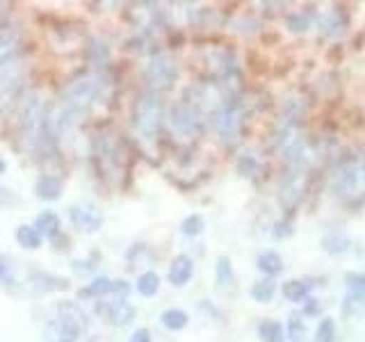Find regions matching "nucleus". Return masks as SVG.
<instances>
[{
    "instance_id": "nucleus-13",
    "label": "nucleus",
    "mask_w": 365,
    "mask_h": 342,
    "mask_svg": "<svg viewBox=\"0 0 365 342\" xmlns=\"http://www.w3.org/2000/svg\"><path fill=\"white\" fill-rule=\"evenodd\" d=\"M23 46L21 32L14 28H0V66L16 60Z\"/></svg>"
},
{
    "instance_id": "nucleus-10",
    "label": "nucleus",
    "mask_w": 365,
    "mask_h": 342,
    "mask_svg": "<svg viewBox=\"0 0 365 342\" xmlns=\"http://www.w3.org/2000/svg\"><path fill=\"white\" fill-rule=\"evenodd\" d=\"M68 219L80 233H96L103 226V212L91 203H78L68 208Z\"/></svg>"
},
{
    "instance_id": "nucleus-32",
    "label": "nucleus",
    "mask_w": 365,
    "mask_h": 342,
    "mask_svg": "<svg viewBox=\"0 0 365 342\" xmlns=\"http://www.w3.org/2000/svg\"><path fill=\"white\" fill-rule=\"evenodd\" d=\"M347 285L349 292H361L365 294V274H347Z\"/></svg>"
},
{
    "instance_id": "nucleus-30",
    "label": "nucleus",
    "mask_w": 365,
    "mask_h": 342,
    "mask_svg": "<svg viewBox=\"0 0 365 342\" xmlns=\"http://www.w3.org/2000/svg\"><path fill=\"white\" fill-rule=\"evenodd\" d=\"M89 60L96 62V66H103L108 62V46L101 39H94L89 43Z\"/></svg>"
},
{
    "instance_id": "nucleus-18",
    "label": "nucleus",
    "mask_w": 365,
    "mask_h": 342,
    "mask_svg": "<svg viewBox=\"0 0 365 342\" xmlns=\"http://www.w3.org/2000/svg\"><path fill=\"white\" fill-rule=\"evenodd\" d=\"M34 228H37L41 237L55 239L57 235L62 233V222L53 210H43V212L37 214V219H34Z\"/></svg>"
},
{
    "instance_id": "nucleus-16",
    "label": "nucleus",
    "mask_w": 365,
    "mask_h": 342,
    "mask_svg": "<svg viewBox=\"0 0 365 342\" xmlns=\"http://www.w3.org/2000/svg\"><path fill=\"white\" fill-rule=\"evenodd\" d=\"M135 315H137L135 306H130L125 299H121V301L114 299V304H110L108 311H106V319H108L112 326H117V328L128 326L133 319H135Z\"/></svg>"
},
{
    "instance_id": "nucleus-36",
    "label": "nucleus",
    "mask_w": 365,
    "mask_h": 342,
    "mask_svg": "<svg viewBox=\"0 0 365 342\" xmlns=\"http://www.w3.org/2000/svg\"><path fill=\"white\" fill-rule=\"evenodd\" d=\"M247 167H249V171H254V169H256V162H254V160H251V157H245L242 162H240L237 171H240V174H242V176H247Z\"/></svg>"
},
{
    "instance_id": "nucleus-12",
    "label": "nucleus",
    "mask_w": 365,
    "mask_h": 342,
    "mask_svg": "<svg viewBox=\"0 0 365 342\" xmlns=\"http://www.w3.org/2000/svg\"><path fill=\"white\" fill-rule=\"evenodd\" d=\"M215 125L217 130H220L222 140L231 142L237 137V130H240V110H237V103H224V105L217 110L215 114Z\"/></svg>"
},
{
    "instance_id": "nucleus-15",
    "label": "nucleus",
    "mask_w": 365,
    "mask_h": 342,
    "mask_svg": "<svg viewBox=\"0 0 365 342\" xmlns=\"http://www.w3.org/2000/svg\"><path fill=\"white\" fill-rule=\"evenodd\" d=\"M192 274H194V262H192V258L185 256V254H180V256H176L174 260H171L167 276H169V283L171 285H176V288H182V285L190 283Z\"/></svg>"
},
{
    "instance_id": "nucleus-37",
    "label": "nucleus",
    "mask_w": 365,
    "mask_h": 342,
    "mask_svg": "<svg viewBox=\"0 0 365 342\" xmlns=\"http://www.w3.org/2000/svg\"><path fill=\"white\" fill-rule=\"evenodd\" d=\"M5 171H7V162H5V160H3V155H0V176H3Z\"/></svg>"
},
{
    "instance_id": "nucleus-24",
    "label": "nucleus",
    "mask_w": 365,
    "mask_h": 342,
    "mask_svg": "<svg viewBox=\"0 0 365 342\" xmlns=\"http://www.w3.org/2000/svg\"><path fill=\"white\" fill-rule=\"evenodd\" d=\"M158 290H160V276L155 271L148 269L137 279V292L142 296H153V294H158Z\"/></svg>"
},
{
    "instance_id": "nucleus-9",
    "label": "nucleus",
    "mask_w": 365,
    "mask_h": 342,
    "mask_svg": "<svg viewBox=\"0 0 365 342\" xmlns=\"http://www.w3.org/2000/svg\"><path fill=\"white\" fill-rule=\"evenodd\" d=\"M23 288L34 296H41V294H48V292H66L68 288H71V283H68V279H64V276H57V274L32 271V274H28Z\"/></svg>"
},
{
    "instance_id": "nucleus-3",
    "label": "nucleus",
    "mask_w": 365,
    "mask_h": 342,
    "mask_svg": "<svg viewBox=\"0 0 365 342\" xmlns=\"http://www.w3.org/2000/svg\"><path fill=\"white\" fill-rule=\"evenodd\" d=\"M108 85V78L103 76L101 71H91L76 78L73 83H68L62 91V105L68 108L71 112H76L78 117L94 105V103L101 98L103 89Z\"/></svg>"
},
{
    "instance_id": "nucleus-4",
    "label": "nucleus",
    "mask_w": 365,
    "mask_h": 342,
    "mask_svg": "<svg viewBox=\"0 0 365 342\" xmlns=\"http://www.w3.org/2000/svg\"><path fill=\"white\" fill-rule=\"evenodd\" d=\"M133 123L146 142L158 140L160 128H163V103L153 91H144L137 96L133 105Z\"/></svg>"
},
{
    "instance_id": "nucleus-34",
    "label": "nucleus",
    "mask_w": 365,
    "mask_h": 342,
    "mask_svg": "<svg viewBox=\"0 0 365 342\" xmlns=\"http://www.w3.org/2000/svg\"><path fill=\"white\" fill-rule=\"evenodd\" d=\"M308 28V19L304 14H297V16H290V30L294 32H302Z\"/></svg>"
},
{
    "instance_id": "nucleus-25",
    "label": "nucleus",
    "mask_w": 365,
    "mask_h": 342,
    "mask_svg": "<svg viewBox=\"0 0 365 342\" xmlns=\"http://www.w3.org/2000/svg\"><path fill=\"white\" fill-rule=\"evenodd\" d=\"M308 290H311V285L304 281H288L283 285V296L288 301H302V299H306Z\"/></svg>"
},
{
    "instance_id": "nucleus-20",
    "label": "nucleus",
    "mask_w": 365,
    "mask_h": 342,
    "mask_svg": "<svg viewBox=\"0 0 365 342\" xmlns=\"http://www.w3.org/2000/svg\"><path fill=\"white\" fill-rule=\"evenodd\" d=\"M16 242L23 247V249H28V251H34V249H39L41 247V235H39V231L34 226H30V224H21L19 228H16Z\"/></svg>"
},
{
    "instance_id": "nucleus-19",
    "label": "nucleus",
    "mask_w": 365,
    "mask_h": 342,
    "mask_svg": "<svg viewBox=\"0 0 365 342\" xmlns=\"http://www.w3.org/2000/svg\"><path fill=\"white\" fill-rule=\"evenodd\" d=\"M256 265L262 274H267V276H277V274H281V269H283V258L277 254V251H262L256 260Z\"/></svg>"
},
{
    "instance_id": "nucleus-22",
    "label": "nucleus",
    "mask_w": 365,
    "mask_h": 342,
    "mask_svg": "<svg viewBox=\"0 0 365 342\" xmlns=\"http://www.w3.org/2000/svg\"><path fill=\"white\" fill-rule=\"evenodd\" d=\"M258 338L262 342H283L285 338V328L281 322H274V319H265L258 326Z\"/></svg>"
},
{
    "instance_id": "nucleus-5",
    "label": "nucleus",
    "mask_w": 365,
    "mask_h": 342,
    "mask_svg": "<svg viewBox=\"0 0 365 342\" xmlns=\"http://www.w3.org/2000/svg\"><path fill=\"white\" fill-rule=\"evenodd\" d=\"M30 64L21 57L0 66V112H5L11 103H16L23 94V87L28 83Z\"/></svg>"
},
{
    "instance_id": "nucleus-33",
    "label": "nucleus",
    "mask_w": 365,
    "mask_h": 342,
    "mask_svg": "<svg viewBox=\"0 0 365 342\" xmlns=\"http://www.w3.org/2000/svg\"><path fill=\"white\" fill-rule=\"evenodd\" d=\"M304 324H302V319L297 317V315H292L290 317V322H288V333H290V338L292 340H299L302 336H304Z\"/></svg>"
},
{
    "instance_id": "nucleus-26",
    "label": "nucleus",
    "mask_w": 365,
    "mask_h": 342,
    "mask_svg": "<svg viewBox=\"0 0 365 342\" xmlns=\"http://www.w3.org/2000/svg\"><path fill=\"white\" fill-rule=\"evenodd\" d=\"M203 228H205V224H203V217L201 214H190V217H185V219L180 222V233L187 235V237L201 235Z\"/></svg>"
},
{
    "instance_id": "nucleus-39",
    "label": "nucleus",
    "mask_w": 365,
    "mask_h": 342,
    "mask_svg": "<svg viewBox=\"0 0 365 342\" xmlns=\"http://www.w3.org/2000/svg\"><path fill=\"white\" fill-rule=\"evenodd\" d=\"M3 197H5V192H0V208H3Z\"/></svg>"
},
{
    "instance_id": "nucleus-1",
    "label": "nucleus",
    "mask_w": 365,
    "mask_h": 342,
    "mask_svg": "<svg viewBox=\"0 0 365 342\" xmlns=\"http://www.w3.org/2000/svg\"><path fill=\"white\" fill-rule=\"evenodd\" d=\"M21 142L32 153H53L57 137L48 123V108L37 94L26 96L21 105Z\"/></svg>"
},
{
    "instance_id": "nucleus-23",
    "label": "nucleus",
    "mask_w": 365,
    "mask_h": 342,
    "mask_svg": "<svg viewBox=\"0 0 365 342\" xmlns=\"http://www.w3.org/2000/svg\"><path fill=\"white\" fill-rule=\"evenodd\" d=\"M365 313V294L361 292H349L342 299V315L345 317H361Z\"/></svg>"
},
{
    "instance_id": "nucleus-38",
    "label": "nucleus",
    "mask_w": 365,
    "mask_h": 342,
    "mask_svg": "<svg viewBox=\"0 0 365 342\" xmlns=\"http://www.w3.org/2000/svg\"><path fill=\"white\" fill-rule=\"evenodd\" d=\"M89 342H110L108 338H103V336H96V338H91Z\"/></svg>"
},
{
    "instance_id": "nucleus-8",
    "label": "nucleus",
    "mask_w": 365,
    "mask_h": 342,
    "mask_svg": "<svg viewBox=\"0 0 365 342\" xmlns=\"http://www.w3.org/2000/svg\"><path fill=\"white\" fill-rule=\"evenodd\" d=\"M130 292V285L125 281H110L106 276H98L87 283L83 290H78V299H96V296H114L117 301L125 299Z\"/></svg>"
},
{
    "instance_id": "nucleus-11",
    "label": "nucleus",
    "mask_w": 365,
    "mask_h": 342,
    "mask_svg": "<svg viewBox=\"0 0 365 342\" xmlns=\"http://www.w3.org/2000/svg\"><path fill=\"white\" fill-rule=\"evenodd\" d=\"M171 125L182 137H197L201 133V119L199 112L194 110L190 103H176L171 108Z\"/></svg>"
},
{
    "instance_id": "nucleus-31",
    "label": "nucleus",
    "mask_w": 365,
    "mask_h": 342,
    "mask_svg": "<svg viewBox=\"0 0 365 342\" xmlns=\"http://www.w3.org/2000/svg\"><path fill=\"white\" fill-rule=\"evenodd\" d=\"M16 283V279H14V267L9 265V260L0 254V285H14Z\"/></svg>"
},
{
    "instance_id": "nucleus-27",
    "label": "nucleus",
    "mask_w": 365,
    "mask_h": 342,
    "mask_svg": "<svg viewBox=\"0 0 365 342\" xmlns=\"http://www.w3.org/2000/svg\"><path fill=\"white\" fill-rule=\"evenodd\" d=\"M274 290H277V285H274L269 279H265V281H258L254 288H251V296H254L258 304H267L274 296Z\"/></svg>"
},
{
    "instance_id": "nucleus-6",
    "label": "nucleus",
    "mask_w": 365,
    "mask_h": 342,
    "mask_svg": "<svg viewBox=\"0 0 365 342\" xmlns=\"http://www.w3.org/2000/svg\"><path fill=\"white\" fill-rule=\"evenodd\" d=\"M365 187V165L359 160H345L331 176V192L338 197H354Z\"/></svg>"
},
{
    "instance_id": "nucleus-28",
    "label": "nucleus",
    "mask_w": 365,
    "mask_h": 342,
    "mask_svg": "<svg viewBox=\"0 0 365 342\" xmlns=\"http://www.w3.org/2000/svg\"><path fill=\"white\" fill-rule=\"evenodd\" d=\"M334 338H336V322L331 317H324L317 326L315 342H334Z\"/></svg>"
},
{
    "instance_id": "nucleus-21",
    "label": "nucleus",
    "mask_w": 365,
    "mask_h": 342,
    "mask_svg": "<svg viewBox=\"0 0 365 342\" xmlns=\"http://www.w3.org/2000/svg\"><path fill=\"white\" fill-rule=\"evenodd\" d=\"M190 322V317L185 311H180V308H169V311H165L163 315H160V324H163L165 328L169 331H180L185 328Z\"/></svg>"
},
{
    "instance_id": "nucleus-7",
    "label": "nucleus",
    "mask_w": 365,
    "mask_h": 342,
    "mask_svg": "<svg viewBox=\"0 0 365 342\" xmlns=\"http://www.w3.org/2000/svg\"><path fill=\"white\" fill-rule=\"evenodd\" d=\"M144 76H146V83H148V87H151L153 94H155V91H167L176 83L178 66L169 55L158 53V55L151 57V60H148Z\"/></svg>"
},
{
    "instance_id": "nucleus-2",
    "label": "nucleus",
    "mask_w": 365,
    "mask_h": 342,
    "mask_svg": "<svg viewBox=\"0 0 365 342\" xmlns=\"http://www.w3.org/2000/svg\"><path fill=\"white\" fill-rule=\"evenodd\" d=\"M55 311L57 317L43 326V342H78L87 328V315L73 301L57 304Z\"/></svg>"
},
{
    "instance_id": "nucleus-35",
    "label": "nucleus",
    "mask_w": 365,
    "mask_h": 342,
    "mask_svg": "<svg viewBox=\"0 0 365 342\" xmlns=\"http://www.w3.org/2000/svg\"><path fill=\"white\" fill-rule=\"evenodd\" d=\"M130 342H151V333H148L146 328H137L130 336Z\"/></svg>"
},
{
    "instance_id": "nucleus-40",
    "label": "nucleus",
    "mask_w": 365,
    "mask_h": 342,
    "mask_svg": "<svg viewBox=\"0 0 365 342\" xmlns=\"http://www.w3.org/2000/svg\"><path fill=\"white\" fill-rule=\"evenodd\" d=\"M0 192H7V190H3V187H0Z\"/></svg>"
},
{
    "instance_id": "nucleus-14",
    "label": "nucleus",
    "mask_w": 365,
    "mask_h": 342,
    "mask_svg": "<svg viewBox=\"0 0 365 342\" xmlns=\"http://www.w3.org/2000/svg\"><path fill=\"white\" fill-rule=\"evenodd\" d=\"M215 279H217V290L222 294H235L237 285H235V271L231 265V258L220 256L215 265Z\"/></svg>"
},
{
    "instance_id": "nucleus-17",
    "label": "nucleus",
    "mask_w": 365,
    "mask_h": 342,
    "mask_svg": "<svg viewBox=\"0 0 365 342\" xmlns=\"http://www.w3.org/2000/svg\"><path fill=\"white\" fill-rule=\"evenodd\" d=\"M34 197L41 201H57L62 197V180L55 176H39L37 182H34Z\"/></svg>"
},
{
    "instance_id": "nucleus-29",
    "label": "nucleus",
    "mask_w": 365,
    "mask_h": 342,
    "mask_svg": "<svg viewBox=\"0 0 365 342\" xmlns=\"http://www.w3.org/2000/svg\"><path fill=\"white\" fill-rule=\"evenodd\" d=\"M322 247L329 251V254H342V251H347V247H349V239L345 237V235H329V237H324L322 239Z\"/></svg>"
}]
</instances>
